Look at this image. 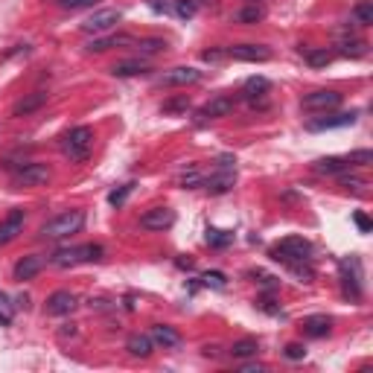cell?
<instances>
[{"mask_svg":"<svg viewBox=\"0 0 373 373\" xmlns=\"http://www.w3.org/2000/svg\"><path fill=\"white\" fill-rule=\"evenodd\" d=\"M300 105L306 111H323V114H327V111L342 105V93H338V91H312V93L303 96Z\"/></svg>","mask_w":373,"mask_h":373,"instance_id":"obj_11","label":"cell"},{"mask_svg":"<svg viewBox=\"0 0 373 373\" xmlns=\"http://www.w3.org/2000/svg\"><path fill=\"white\" fill-rule=\"evenodd\" d=\"M268 91H271V82L266 76H251V79H245V85H242V96H245L251 105H257L259 100H266Z\"/></svg>","mask_w":373,"mask_h":373,"instance_id":"obj_18","label":"cell"},{"mask_svg":"<svg viewBox=\"0 0 373 373\" xmlns=\"http://www.w3.org/2000/svg\"><path fill=\"white\" fill-rule=\"evenodd\" d=\"M234 108H236V96H231V93H219V96H213V100L204 102V105L199 108V123L228 117V114H234Z\"/></svg>","mask_w":373,"mask_h":373,"instance_id":"obj_9","label":"cell"},{"mask_svg":"<svg viewBox=\"0 0 373 373\" xmlns=\"http://www.w3.org/2000/svg\"><path fill=\"white\" fill-rule=\"evenodd\" d=\"M286 359H291V362H300L303 356H306V347L303 344H298V342H291V344H286Z\"/></svg>","mask_w":373,"mask_h":373,"instance_id":"obj_41","label":"cell"},{"mask_svg":"<svg viewBox=\"0 0 373 373\" xmlns=\"http://www.w3.org/2000/svg\"><path fill=\"white\" fill-rule=\"evenodd\" d=\"M201 184H204L207 192H213V196H222V192H228V190L236 184V160H234L231 155H222L216 172L210 175V178H204Z\"/></svg>","mask_w":373,"mask_h":373,"instance_id":"obj_5","label":"cell"},{"mask_svg":"<svg viewBox=\"0 0 373 373\" xmlns=\"http://www.w3.org/2000/svg\"><path fill=\"white\" fill-rule=\"evenodd\" d=\"M353 164L347 158H321V160H315V172L318 175H342V172H347Z\"/></svg>","mask_w":373,"mask_h":373,"instance_id":"obj_21","label":"cell"},{"mask_svg":"<svg viewBox=\"0 0 373 373\" xmlns=\"http://www.w3.org/2000/svg\"><path fill=\"white\" fill-rule=\"evenodd\" d=\"M172 224H175V213L169 207H152L140 216L143 231H167V228H172Z\"/></svg>","mask_w":373,"mask_h":373,"instance_id":"obj_12","label":"cell"},{"mask_svg":"<svg viewBox=\"0 0 373 373\" xmlns=\"http://www.w3.org/2000/svg\"><path fill=\"white\" fill-rule=\"evenodd\" d=\"M47 102V93L44 91H36V93H29L26 100H21V102H15V108H12V114L15 117H21V114H29V111H36V108H41Z\"/></svg>","mask_w":373,"mask_h":373,"instance_id":"obj_25","label":"cell"},{"mask_svg":"<svg viewBox=\"0 0 373 373\" xmlns=\"http://www.w3.org/2000/svg\"><path fill=\"white\" fill-rule=\"evenodd\" d=\"M338 53L350 56V59H362L367 53V44L362 38H342V41H338Z\"/></svg>","mask_w":373,"mask_h":373,"instance_id":"obj_27","label":"cell"},{"mask_svg":"<svg viewBox=\"0 0 373 373\" xmlns=\"http://www.w3.org/2000/svg\"><path fill=\"white\" fill-rule=\"evenodd\" d=\"M24 210H12V213L0 222V245H9L12 239H18V234H24Z\"/></svg>","mask_w":373,"mask_h":373,"instance_id":"obj_16","label":"cell"},{"mask_svg":"<svg viewBox=\"0 0 373 373\" xmlns=\"http://www.w3.org/2000/svg\"><path fill=\"white\" fill-rule=\"evenodd\" d=\"M152 342L175 350V347H181V335H178L172 327H167V323H155L152 327Z\"/></svg>","mask_w":373,"mask_h":373,"instance_id":"obj_22","label":"cell"},{"mask_svg":"<svg viewBox=\"0 0 373 373\" xmlns=\"http://www.w3.org/2000/svg\"><path fill=\"white\" fill-rule=\"evenodd\" d=\"M245 373H263V365H242Z\"/></svg>","mask_w":373,"mask_h":373,"instance_id":"obj_47","label":"cell"},{"mask_svg":"<svg viewBox=\"0 0 373 373\" xmlns=\"http://www.w3.org/2000/svg\"><path fill=\"white\" fill-rule=\"evenodd\" d=\"M44 266H47V259H44L41 254L21 257V259H18V266H15V280H21V283H24V280H32Z\"/></svg>","mask_w":373,"mask_h":373,"instance_id":"obj_17","label":"cell"},{"mask_svg":"<svg viewBox=\"0 0 373 373\" xmlns=\"http://www.w3.org/2000/svg\"><path fill=\"white\" fill-rule=\"evenodd\" d=\"M257 353H259V344L254 338H242V342H234V347H231L234 359H248V356H257Z\"/></svg>","mask_w":373,"mask_h":373,"instance_id":"obj_28","label":"cell"},{"mask_svg":"<svg viewBox=\"0 0 373 373\" xmlns=\"http://www.w3.org/2000/svg\"><path fill=\"white\" fill-rule=\"evenodd\" d=\"M207 245H213V248H228L231 242H234V234L231 231H219V228H207Z\"/></svg>","mask_w":373,"mask_h":373,"instance_id":"obj_29","label":"cell"},{"mask_svg":"<svg viewBox=\"0 0 373 373\" xmlns=\"http://www.w3.org/2000/svg\"><path fill=\"white\" fill-rule=\"evenodd\" d=\"M263 15H266V12L259 9L257 3H248L245 9L236 12V21H239V24H257V21H263Z\"/></svg>","mask_w":373,"mask_h":373,"instance_id":"obj_33","label":"cell"},{"mask_svg":"<svg viewBox=\"0 0 373 373\" xmlns=\"http://www.w3.org/2000/svg\"><path fill=\"white\" fill-rule=\"evenodd\" d=\"M53 178L50 167L47 164H24L18 172H15V184L18 187H41Z\"/></svg>","mask_w":373,"mask_h":373,"instance_id":"obj_10","label":"cell"},{"mask_svg":"<svg viewBox=\"0 0 373 373\" xmlns=\"http://www.w3.org/2000/svg\"><path fill=\"white\" fill-rule=\"evenodd\" d=\"M172 9L178 18H192V15H196V0H175Z\"/></svg>","mask_w":373,"mask_h":373,"instance_id":"obj_38","label":"cell"},{"mask_svg":"<svg viewBox=\"0 0 373 373\" xmlns=\"http://www.w3.org/2000/svg\"><path fill=\"white\" fill-rule=\"evenodd\" d=\"M300 330L310 338H327L330 335V318L327 315H310L300 321Z\"/></svg>","mask_w":373,"mask_h":373,"instance_id":"obj_20","label":"cell"},{"mask_svg":"<svg viewBox=\"0 0 373 373\" xmlns=\"http://www.w3.org/2000/svg\"><path fill=\"white\" fill-rule=\"evenodd\" d=\"M201 59H204V61H219V59H222V50H204Z\"/></svg>","mask_w":373,"mask_h":373,"instance_id":"obj_46","label":"cell"},{"mask_svg":"<svg viewBox=\"0 0 373 373\" xmlns=\"http://www.w3.org/2000/svg\"><path fill=\"white\" fill-rule=\"evenodd\" d=\"M137 50H140L143 56L164 53V50H167V41H160V38H143V41H137Z\"/></svg>","mask_w":373,"mask_h":373,"instance_id":"obj_34","label":"cell"},{"mask_svg":"<svg viewBox=\"0 0 373 373\" xmlns=\"http://www.w3.org/2000/svg\"><path fill=\"white\" fill-rule=\"evenodd\" d=\"M135 187H137L135 181H128V184H123V187H117V190H111V192H108V204H111V207H123L125 199L135 192Z\"/></svg>","mask_w":373,"mask_h":373,"instance_id":"obj_30","label":"cell"},{"mask_svg":"<svg viewBox=\"0 0 373 373\" xmlns=\"http://www.w3.org/2000/svg\"><path fill=\"white\" fill-rule=\"evenodd\" d=\"M356 111H342V114H327V117H315L306 123L310 132H327V128H344V125H353L356 123Z\"/></svg>","mask_w":373,"mask_h":373,"instance_id":"obj_15","label":"cell"},{"mask_svg":"<svg viewBox=\"0 0 373 373\" xmlns=\"http://www.w3.org/2000/svg\"><path fill=\"white\" fill-rule=\"evenodd\" d=\"M353 18L359 21L362 26H370L373 24V0H359L353 9Z\"/></svg>","mask_w":373,"mask_h":373,"instance_id":"obj_31","label":"cell"},{"mask_svg":"<svg viewBox=\"0 0 373 373\" xmlns=\"http://www.w3.org/2000/svg\"><path fill=\"white\" fill-rule=\"evenodd\" d=\"M350 164H359V167H367V164H373V152L370 149H356V152H350Z\"/></svg>","mask_w":373,"mask_h":373,"instance_id":"obj_39","label":"cell"},{"mask_svg":"<svg viewBox=\"0 0 373 373\" xmlns=\"http://www.w3.org/2000/svg\"><path fill=\"white\" fill-rule=\"evenodd\" d=\"M228 56L234 61H268L271 50L266 44H234L228 47Z\"/></svg>","mask_w":373,"mask_h":373,"instance_id":"obj_13","label":"cell"},{"mask_svg":"<svg viewBox=\"0 0 373 373\" xmlns=\"http://www.w3.org/2000/svg\"><path fill=\"white\" fill-rule=\"evenodd\" d=\"M338 184H342L344 190H362V187H367L365 178H359V175H347V172L338 175Z\"/></svg>","mask_w":373,"mask_h":373,"instance_id":"obj_37","label":"cell"},{"mask_svg":"<svg viewBox=\"0 0 373 373\" xmlns=\"http://www.w3.org/2000/svg\"><path fill=\"white\" fill-rule=\"evenodd\" d=\"M251 3H257V0H251Z\"/></svg>","mask_w":373,"mask_h":373,"instance_id":"obj_48","label":"cell"},{"mask_svg":"<svg viewBox=\"0 0 373 373\" xmlns=\"http://www.w3.org/2000/svg\"><path fill=\"white\" fill-rule=\"evenodd\" d=\"M342 286H344L347 298H353V300L362 298V259L359 257L342 259Z\"/></svg>","mask_w":373,"mask_h":373,"instance_id":"obj_7","label":"cell"},{"mask_svg":"<svg viewBox=\"0 0 373 373\" xmlns=\"http://www.w3.org/2000/svg\"><path fill=\"white\" fill-rule=\"evenodd\" d=\"M201 181H204V175H201L199 164H190V169L181 175V187H184V190H190V187H199Z\"/></svg>","mask_w":373,"mask_h":373,"instance_id":"obj_35","label":"cell"},{"mask_svg":"<svg viewBox=\"0 0 373 373\" xmlns=\"http://www.w3.org/2000/svg\"><path fill=\"white\" fill-rule=\"evenodd\" d=\"M128 44H135V38L132 36H123V32H108V36H102V38H93L91 44H88V53H105V50H111V47H128Z\"/></svg>","mask_w":373,"mask_h":373,"instance_id":"obj_19","label":"cell"},{"mask_svg":"<svg viewBox=\"0 0 373 373\" xmlns=\"http://www.w3.org/2000/svg\"><path fill=\"white\" fill-rule=\"evenodd\" d=\"M187 108H190L187 96H175V100H167L160 111H164V114H187Z\"/></svg>","mask_w":373,"mask_h":373,"instance_id":"obj_36","label":"cell"},{"mask_svg":"<svg viewBox=\"0 0 373 373\" xmlns=\"http://www.w3.org/2000/svg\"><path fill=\"white\" fill-rule=\"evenodd\" d=\"M172 0H149V9L152 12H158V15H169L172 12Z\"/></svg>","mask_w":373,"mask_h":373,"instance_id":"obj_44","label":"cell"},{"mask_svg":"<svg viewBox=\"0 0 373 373\" xmlns=\"http://www.w3.org/2000/svg\"><path fill=\"white\" fill-rule=\"evenodd\" d=\"M79 306V300H76V295L73 291H68V289H59V291H53L50 298H47V315H70L73 310Z\"/></svg>","mask_w":373,"mask_h":373,"instance_id":"obj_14","label":"cell"},{"mask_svg":"<svg viewBox=\"0 0 373 373\" xmlns=\"http://www.w3.org/2000/svg\"><path fill=\"white\" fill-rule=\"evenodd\" d=\"M59 3H61L64 9L76 12V9H88V6H96V3H100V0H59Z\"/></svg>","mask_w":373,"mask_h":373,"instance_id":"obj_43","label":"cell"},{"mask_svg":"<svg viewBox=\"0 0 373 373\" xmlns=\"http://www.w3.org/2000/svg\"><path fill=\"white\" fill-rule=\"evenodd\" d=\"M15 321V303L6 291H0V327H9Z\"/></svg>","mask_w":373,"mask_h":373,"instance_id":"obj_32","label":"cell"},{"mask_svg":"<svg viewBox=\"0 0 373 373\" xmlns=\"http://www.w3.org/2000/svg\"><path fill=\"white\" fill-rule=\"evenodd\" d=\"M82 224H85V213H82V210H68V213H61V216L47 222L44 228H41V236L44 239H68V236L82 231Z\"/></svg>","mask_w":373,"mask_h":373,"instance_id":"obj_4","label":"cell"},{"mask_svg":"<svg viewBox=\"0 0 373 373\" xmlns=\"http://www.w3.org/2000/svg\"><path fill=\"white\" fill-rule=\"evenodd\" d=\"M201 283H204V286H213V289H224V274L207 271V274H201Z\"/></svg>","mask_w":373,"mask_h":373,"instance_id":"obj_40","label":"cell"},{"mask_svg":"<svg viewBox=\"0 0 373 373\" xmlns=\"http://www.w3.org/2000/svg\"><path fill=\"white\" fill-rule=\"evenodd\" d=\"M125 350L132 356H137V359H146V356H152L155 342H152V335H132L128 338V344H125Z\"/></svg>","mask_w":373,"mask_h":373,"instance_id":"obj_24","label":"cell"},{"mask_svg":"<svg viewBox=\"0 0 373 373\" xmlns=\"http://www.w3.org/2000/svg\"><path fill=\"white\" fill-rule=\"evenodd\" d=\"M152 68L146 61H117L114 68H111V73H114L117 79H132V76H143L149 73Z\"/></svg>","mask_w":373,"mask_h":373,"instance_id":"obj_23","label":"cell"},{"mask_svg":"<svg viewBox=\"0 0 373 373\" xmlns=\"http://www.w3.org/2000/svg\"><path fill=\"white\" fill-rule=\"evenodd\" d=\"M254 280L263 286V289H277V286H280V280L271 277V274H266V271H254Z\"/></svg>","mask_w":373,"mask_h":373,"instance_id":"obj_42","label":"cell"},{"mask_svg":"<svg viewBox=\"0 0 373 373\" xmlns=\"http://www.w3.org/2000/svg\"><path fill=\"white\" fill-rule=\"evenodd\" d=\"M268 257L274 259V263H283V266H289V263H310L312 259V242L303 239V236H286L268 251Z\"/></svg>","mask_w":373,"mask_h":373,"instance_id":"obj_2","label":"cell"},{"mask_svg":"<svg viewBox=\"0 0 373 373\" xmlns=\"http://www.w3.org/2000/svg\"><path fill=\"white\" fill-rule=\"evenodd\" d=\"M300 53L312 68H327V64L333 61V53L327 50V47H306V50H300Z\"/></svg>","mask_w":373,"mask_h":373,"instance_id":"obj_26","label":"cell"},{"mask_svg":"<svg viewBox=\"0 0 373 373\" xmlns=\"http://www.w3.org/2000/svg\"><path fill=\"white\" fill-rule=\"evenodd\" d=\"M196 82H201V70L187 68V64H178V68H169L160 76H155L158 88H187V85H196Z\"/></svg>","mask_w":373,"mask_h":373,"instance_id":"obj_6","label":"cell"},{"mask_svg":"<svg viewBox=\"0 0 373 373\" xmlns=\"http://www.w3.org/2000/svg\"><path fill=\"white\" fill-rule=\"evenodd\" d=\"M93 149V128L91 125H76L61 137V152L64 158H70L73 164H85Z\"/></svg>","mask_w":373,"mask_h":373,"instance_id":"obj_1","label":"cell"},{"mask_svg":"<svg viewBox=\"0 0 373 373\" xmlns=\"http://www.w3.org/2000/svg\"><path fill=\"white\" fill-rule=\"evenodd\" d=\"M353 222H356V228H359L362 234H370V228H373L370 219H367L365 213H353Z\"/></svg>","mask_w":373,"mask_h":373,"instance_id":"obj_45","label":"cell"},{"mask_svg":"<svg viewBox=\"0 0 373 373\" xmlns=\"http://www.w3.org/2000/svg\"><path fill=\"white\" fill-rule=\"evenodd\" d=\"M120 18H123L120 9H100L82 24V32H88V36H105V32H111L120 24Z\"/></svg>","mask_w":373,"mask_h":373,"instance_id":"obj_8","label":"cell"},{"mask_svg":"<svg viewBox=\"0 0 373 373\" xmlns=\"http://www.w3.org/2000/svg\"><path fill=\"white\" fill-rule=\"evenodd\" d=\"M102 245H96V242H85V245H73V248H59L50 263L59 266V268H73V266H82V263H96V259H102Z\"/></svg>","mask_w":373,"mask_h":373,"instance_id":"obj_3","label":"cell"}]
</instances>
